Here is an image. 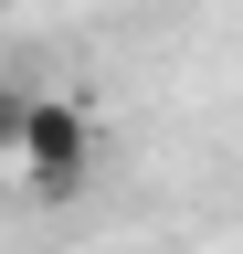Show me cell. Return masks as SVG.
Masks as SVG:
<instances>
[{"label": "cell", "mask_w": 243, "mask_h": 254, "mask_svg": "<svg viewBox=\"0 0 243 254\" xmlns=\"http://www.w3.org/2000/svg\"><path fill=\"white\" fill-rule=\"evenodd\" d=\"M85 170H96V117H85V95H53L32 106V138H21V190H32L43 212L85 201Z\"/></svg>", "instance_id": "6da1fadb"}, {"label": "cell", "mask_w": 243, "mask_h": 254, "mask_svg": "<svg viewBox=\"0 0 243 254\" xmlns=\"http://www.w3.org/2000/svg\"><path fill=\"white\" fill-rule=\"evenodd\" d=\"M32 106H43V85L0 74V159H21V138H32Z\"/></svg>", "instance_id": "7a4b0ae2"}, {"label": "cell", "mask_w": 243, "mask_h": 254, "mask_svg": "<svg viewBox=\"0 0 243 254\" xmlns=\"http://www.w3.org/2000/svg\"><path fill=\"white\" fill-rule=\"evenodd\" d=\"M0 11H11V0H0Z\"/></svg>", "instance_id": "3957f363"}]
</instances>
